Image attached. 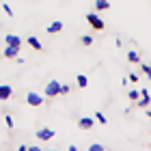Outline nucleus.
<instances>
[{
  "mask_svg": "<svg viewBox=\"0 0 151 151\" xmlns=\"http://www.w3.org/2000/svg\"><path fill=\"white\" fill-rule=\"evenodd\" d=\"M26 104L32 106V108H39V106H43V101H45V95L43 93H39V91H26Z\"/></svg>",
  "mask_w": 151,
  "mask_h": 151,
  "instance_id": "obj_1",
  "label": "nucleus"
},
{
  "mask_svg": "<svg viewBox=\"0 0 151 151\" xmlns=\"http://www.w3.org/2000/svg\"><path fill=\"white\" fill-rule=\"evenodd\" d=\"M60 93V82L58 80H50L45 84L43 88V95H45V99H50V97H56V95Z\"/></svg>",
  "mask_w": 151,
  "mask_h": 151,
  "instance_id": "obj_2",
  "label": "nucleus"
},
{
  "mask_svg": "<svg viewBox=\"0 0 151 151\" xmlns=\"http://www.w3.org/2000/svg\"><path fill=\"white\" fill-rule=\"evenodd\" d=\"M54 136H56V132H54V129H50V127H39V129H37V138H39L41 142L52 140Z\"/></svg>",
  "mask_w": 151,
  "mask_h": 151,
  "instance_id": "obj_3",
  "label": "nucleus"
},
{
  "mask_svg": "<svg viewBox=\"0 0 151 151\" xmlns=\"http://www.w3.org/2000/svg\"><path fill=\"white\" fill-rule=\"evenodd\" d=\"M86 22L91 24L95 30H101V28H104V19H101L97 13H88V15H86Z\"/></svg>",
  "mask_w": 151,
  "mask_h": 151,
  "instance_id": "obj_4",
  "label": "nucleus"
},
{
  "mask_svg": "<svg viewBox=\"0 0 151 151\" xmlns=\"http://www.w3.org/2000/svg\"><path fill=\"white\" fill-rule=\"evenodd\" d=\"M22 37H17V35H13V32H6V37H4V45H19L22 47Z\"/></svg>",
  "mask_w": 151,
  "mask_h": 151,
  "instance_id": "obj_5",
  "label": "nucleus"
},
{
  "mask_svg": "<svg viewBox=\"0 0 151 151\" xmlns=\"http://www.w3.org/2000/svg\"><path fill=\"white\" fill-rule=\"evenodd\" d=\"M13 95V86L11 84H0V101H6Z\"/></svg>",
  "mask_w": 151,
  "mask_h": 151,
  "instance_id": "obj_6",
  "label": "nucleus"
},
{
  "mask_svg": "<svg viewBox=\"0 0 151 151\" xmlns=\"http://www.w3.org/2000/svg\"><path fill=\"white\" fill-rule=\"evenodd\" d=\"M149 101H151V95H149L147 91H140V97L136 99V106H138V108H147Z\"/></svg>",
  "mask_w": 151,
  "mask_h": 151,
  "instance_id": "obj_7",
  "label": "nucleus"
},
{
  "mask_svg": "<svg viewBox=\"0 0 151 151\" xmlns=\"http://www.w3.org/2000/svg\"><path fill=\"white\" fill-rule=\"evenodd\" d=\"M95 125V119H91V116H82V119L78 121V127L80 129H91Z\"/></svg>",
  "mask_w": 151,
  "mask_h": 151,
  "instance_id": "obj_8",
  "label": "nucleus"
},
{
  "mask_svg": "<svg viewBox=\"0 0 151 151\" xmlns=\"http://www.w3.org/2000/svg\"><path fill=\"white\" fill-rule=\"evenodd\" d=\"M19 54V45H4V56L6 58H15Z\"/></svg>",
  "mask_w": 151,
  "mask_h": 151,
  "instance_id": "obj_9",
  "label": "nucleus"
},
{
  "mask_svg": "<svg viewBox=\"0 0 151 151\" xmlns=\"http://www.w3.org/2000/svg\"><path fill=\"white\" fill-rule=\"evenodd\" d=\"M76 84H78L80 88H86L88 86V78L84 73H76Z\"/></svg>",
  "mask_w": 151,
  "mask_h": 151,
  "instance_id": "obj_10",
  "label": "nucleus"
},
{
  "mask_svg": "<svg viewBox=\"0 0 151 151\" xmlns=\"http://www.w3.org/2000/svg\"><path fill=\"white\" fill-rule=\"evenodd\" d=\"M26 41H28V45L32 47V50H37V52H41V50H43V45H41V41H39L37 37H28Z\"/></svg>",
  "mask_w": 151,
  "mask_h": 151,
  "instance_id": "obj_11",
  "label": "nucleus"
},
{
  "mask_svg": "<svg viewBox=\"0 0 151 151\" xmlns=\"http://www.w3.org/2000/svg\"><path fill=\"white\" fill-rule=\"evenodd\" d=\"M45 30L50 32V35H54V32H60V30H63V22H52Z\"/></svg>",
  "mask_w": 151,
  "mask_h": 151,
  "instance_id": "obj_12",
  "label": "nucleus"
},
{
  "mask_svg": "<svg viewBox=\"0 0 151 151\" xmlns=\"http://www.w3.org/2000/svg\"><path fill=\"white\" fill-rule=\"evenodd\" d=\"M95 9L106 11V9H110V2H108V0H95Z\"/></svg>",
  "mask_w": 151,
  "mask_h": 151,
  "instance_id": "obj_13",
  "label": "nucleus"
},
{
  "mask_svg": "<svg viewBox=\"0 0 151 151\" xmlns=\"http://www.w3.org/2000/svg\"><path fill=\"white\" fill-rule=\"evenodd\" d=\"M127 60H129V63H140V54L136 50H129L127 52Z\"/></svg>",
  "mask_w": 151,
  "mask_h": 151,
  "instance_id": "obj_14",
  "label": "nucleus"
},
{
  "mask_svg": "<svg viewBox=\"0 0 151 151\" xmlns=\"http://www.w3.org/2000/svg\"><path fill=\"white\" fill-rule=\"evenodd\" d=\"M127 97L132 99V101H136V99L140 97V91H138V88H132V91H127Z\"/></svg>",
  "mask_w": 151,
  "mask_h": 151,
  "instance_id": "obj_15",
  "label": "nucleus"
},
{
  "mask_svg": "<svg viewBox=\"0 0 151 151\" xmlns=\"http://www.w3.org/2000/svg\"><path fill=\"white\" fill-rule=\"evenodd\" d=\"M80 41H82V45H86V47H88V45H93V37H91V35H82Z\"/></svg>",
  "mask_w": 151,
  "mask_h": 151,
  "instance_id": "obj_16",
  "label": "nucleus"
},
{
  "mask_svg": "<svg viewBox=\"0 0 151 151\" xmlns=\"http://www.w3.org/2000/svg\"><path fill=\"white\" fill-rule=\"evenodd\" d=\"M140 65H142V73H145L147 78H151V65L145 63V60H140Z\"/></svg>",
  "mask_w": 151,
  "mask_h": 151,
  "instance_id": "obj_17",
  "label": "nucleus"
},
{
  "mask_svg": "<svg viewBox=\"0 0 151 151\" xmlns=\"http://www.w3.org/2000/svg\"><path fill=\"white\" fill-rule=\"evenodd\" d=\"M106 147L104 145H99V142H91V145H88V151H104Z\"/></svg>",
  "mask_w": 151,
  "mask_h": 151,
  "instance_id": "obj_18",
  "label": "nucleus"
},
{
  "mask_svg": "<svg viewBox=\"0 0 151 151\" xmlns=\"http://www.w3.org/2000/svg\"><path fill=\"white\" fill-rule=\"evenodd\" d=\"M69 91H71V88H69V84H60V93H58V95H67Z\"/></svg>",
  "mask_w": 151,
  "mask_h": 151,
  "instance_id": "obj_19",
  "label": "nucleus"
},
{
  "mask_svg": "<svg viewBox=\"0 0 151 151\" xmlns=\"http://www.w3.org/2000/svg\"><path fill=\"white\" fill-rule=\"evenodd\" d=\"M95 121H99V123H108V121H106V116L101 114V112H95Z\"/></svg>",
  "mask_w": 151,
  "mask_h": 151,
  "instance_id": "obj_20",
  "label": "nucleus"
},
{
  "mask_svg": "<svg viewBox=\"0 0 151 151\" xmlns=\"http://www.w3.org/2000/svg\"><path fill=\"white\" fill-rule=\"evenodd\" d=\"M2 11H4V13H6V15H9V17L13 15V9H11V6H9V4H2Z\"/></svg>",
  "mask_w": 151,
  "mask_h": 151,
  "instance_id": "obj_21",
  "label": "nucleus"
},
{
  "mask_svg": "<svg viewBox=\"0 0 151 151\" xmlns=\"http://www.w3.org/2000/svg\"><path fill=\"white\" fill-rule=\"evenodd\" d=\"M4 121H6V127H13V116H11V114H6Z\"/></svg>",
  "mask_w": 151,
  "mask_h": 151,
  "instance_id": "obj_22",
  "label": "nucleus"
},
{
  "mask_svg": "<svg viewBox=\"0 0 151 151\" xmlns=\"http://www.w3.org/2000/svg\"><path fill=\"white\" fill-rule=\"evenodd\" d=\"M127 78H129V82H138V73H129Z\"/></svg>",
  "mask_w": 151,
  "mask_h": 151,
  "instance_id": "obj_23",
  "label": "nucleus"
},
{
  "mask_svg": "<svg viewBox=\"0 0 151 151\" xmlns=\"http://www.w3.org/2000/svg\"><path fill=\"white\" fill-rule=\"evenodd\" d=\"M147 116H149V119H151V110H147Z\"/></svg>",
  "mask_w": 151,
  "mask_h": 151,
  "instance_id": "obj_24",
  "label": "nucleus"
},
{
  "mask_svg": "<svg viewBox=\"0 0 151 151\" xmlns=\"http://www.w3.org/2000/svg\"><path fill=\"white\" fill-rule=\"evenodd\" d=\"M149 65H151V63H149Z\"/></svg>",
  "mask_w": 151,
  "mask_h": 151,
  "instance_id": "obj_25",
  "label": "nucleus"
}]
</instances>
